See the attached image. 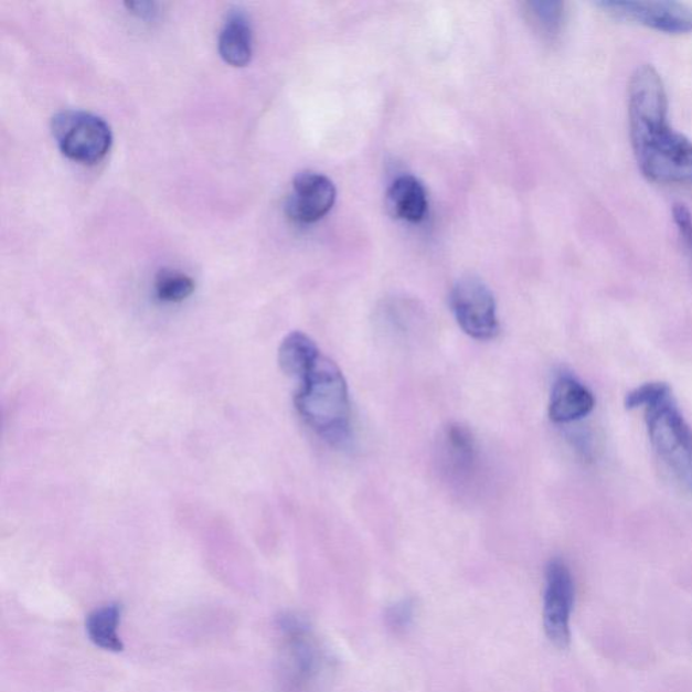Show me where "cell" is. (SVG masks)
Returning <instances> with one entry per match:
<instances>
[{
	"label": "cell",
	"mask_w": 692,
	"mask_h": 692,
	"mask_svg": "<svg viewBox=\"0 0 692 692\" xmlns=\"http://www.w3.org/2000/svg\"><path fill=\"white\" fill-rule=\"evenodd\" d=\"M595 398L585 384L573 375H560L553 384L550 417L556 424H571L587 417L594 411Z\"/></svg>",
	"instance_id": "obj_10"
},
{
	"label": "cell",
	"mask_w": 692,
	"mask_h": 692,
	"mask_svg": "<svg viewBox=\"0 0 692 692\" xmlns=\"http://www.w3.org/2000/svg\"><path fill=\"white\" fill-rule=\"evenodd\" d=\"M646 415L656 455L678 483L692 491V430L671 394L648 406Z\"/></svg>",
	"instance_id": "obj_3"
},
{
	"label": "cell",
	"mask_w": 692,
	"mask_h": 692,
	"mask_svg": "<svg viewBox=\"0 0 692 692\" xmlns=\"http://www.w3.org/2000/svg\"><path fill=\"white\" fill-rule=\"evenodd\" d=\"M450 307L462 332L475 340L496 339L499 333L496 298L483 280L466 276L450 292Z\"/></svg>",
	"instance_id": "obj_6"
},
{
	"label": "cell",
	"mask_w": 692,
	"mask_h": 692,
	"mask_svg": "<svg viewBox=\"0 0 692 692\" xmlns=\"http://www.w3.org/2000/svg\"><path fill=\"white\" fill-rule=\"evenodd\" d=\"M672 215L680 237L692 254V214L689 207L682 203H677L672 209Z\"/></svg>",
	"instance_id": "obj_20"
},
{
	"label": "cell",
	"mask_w": 692,
	"mask_h": 692,
	"mask_svg": "<svg viewBox=\"0 0 692 692\" xmlns=\"http://www.w3.org/2000/svg\"><path fill=\"white\" fill-rule=\"evenodd\" d=\"M219 50L224 62L232 67H245L254 54V39L248 18L241 11L227 17L221 30Z\"/></svg>",
	"instance_id": "obj_13"
},
{
	"label": "cell",
	"mask_w": 692,
	"mask_h": 692,
	"mask_svg": "<svg viewBox=\"0 0 692 692\" xmlns=\"http://www.w3.org/2000/svg\"><path fill=\"white\" fill-rule=\"evenodd\" d=\"M123 606L107 604L88 614L86 618V631L94 646L107 652H123L124 642L118 634Z\"/></svg>",
	"instance_id": "obj_15"
},
{
	"label": "cell",
	"mask_w": 692,
	"mask_h": 692,
	"mask_svg": "<svg viewBox=\"0 0 692 692\" xmlns=\"http://www.w3.org/2000/svg\"><path fill=\"white\" fill-rule=\"evenodd\" d=\"M575 604L573 573L562 558H553L545 571L544 629L556 648L564 649L571 641V616Z\"/></svg>",
	"instance_id": "obj_7"
},
{
	"label": "cell",
	"mask_w": 692,
	"mask_h": 692,
	"mask_svg": "<svg viewBox=\"0 0 692 692\" xmlns=\"http://www.w3.org/2000/svg\"><path fill=\"white\" fill-rule=\"evenodd\" d=\"M597 6L616 20L634 22L667 34L692 33V9L684 3L601 0Z\"/></svg>",
	"instance_id": "obj_8"
},
{
	"label": "cell",
	"mask_w": 692,
	"mask_h": 692,
	"mask_svg": "<svg viewBox=\"0 0 692 692\" xmlns=\"http://www.w3.org/2000/svg\"><path fill=\"white\" fill-rule=\"evenodd\" d=\"M155 288L162 302L179 304L195 291V281L179 270L162 269L156 278Z\"/></svg>",
	"instance_id": "obj_16"
},
{
	"label": "cell",
	"mask_w": 692,
	"mask_h": 692,
	"mask_svg": "<svg viewBox=\"0 0 692 692\" xmlns=\"http://www.w3.org/2000/svg\"><path fill=\"white\" fill-rule=\"evenodd\" d=\"M670 394L671 388L666 383H647L631 391V393L626 396L625 403L628 408H647Z\"/></svg>",
	"instance_id": "obj_18"
},
{
	"label": "cell",
	"mask_w": 692,
	"mask_h": 692,
	"mask_svg": "<svg viewBox=\"0 0 692 692\" xmlns=\"http://www.w3.org/2000/svg\"><path fill=\"white\" fill-rule=\"evenodd\" d=\"M278 629L281 639V670L288 690L310 691L327 663L315 631L304 618L291 613L279 617Z\"/></svg>",
	"instance_id": "obj_4"
},
{
	"label": "cell",
	"mask_w": 692,
	"mask_h": 692,
	"mask_svg": "<svg viewBox=\"0 0 692 692\" xmlns=\"http://www.w3.org/2000/svg\"><path fill=\"white\" fill-rule=\"evenodd\" d=\"M415 617V604L413 600H402L391 606L386 613V622L391 630L395 634L411 628Z\"/></svg>",
	"instance_id": "obj_19"
},
{
	"label": "cell",
	"mask_w": 692,
	"mask_h": 692,
	"mask_svg": "<svg viewBox=\"0 0 692 692\" xmlns=\"http://www.w3.org/2000/svg\"><path fill=\"white\" fill-rule=\"evenodd\" d=\"M532 14L547 34H556L562 26L564 4L558 2H534L529 4Z\"/></svg>",
	"instance_id": "obj_17"
},
{
	"label": "cell",
	"mask_w": 692,
	"mask_h": 692,
	"mask_svg": "<svg viewBox=\"0 0 692 692\" xmlns=\"http://www.w3.org/2000/svg\"><path fill=\"white\" fill-rule=\"evenodd\" d=\"M320 358L316 342L302 332H292L281 341L279 365L287 376L302 381Z\"/></svg>",
	"instance_id": "obj_14"
},
{
	"label": "cell",
	"mask_w": 692,
	"mask_h": 692,
	"mask_svg": "<svg viewBox=\"0 0 692 692\" xmlns=\"http://www.w3.org/2000/svg\"><path fill=\"white\" fill-rule=\"evenodd\" d=\"M52 134L64 156L86 166L104 160L113 143L106 120L86 111L58 113L52 119Z\"/></svg>",
	"instance_id": "obj_5"
},
{
	"label": "cell",
	"mask_w": 692,
	"mask_h": 692,
	"mask_svg": "<svg viewBox=\"0 0 692 692\" xmlns=\"http://www.w3.org/2000/svg\"><path fill=\"white\" fill-rule=\"evenodd\" d=\"M334 202L336 187L332 180L321 173L302 172L294 179L286 212L299 224H315L333 209Z\"/></svg>",
	"instance_id": "obj_9"
},
{
	"label": "cell",
	"mask_w": 692,
	"mask_h": 692,
	"mask_svg": "<svg viewBox=\"0 0 692 692\" xmlns=\"http://www.w3.org/2000/svg\"><path fill=\"white\" fill-rule=\"evenodd\" d=\"M628 117L637 164L660 184H692V142L668 123L663 79L651 64L630 77Z\"/></svg>",
	"instance_id": "obj_1"
},
{
	"label": "cell",
	"mask_w": 692,
	"mask_h": 692,
	"mask_svg": "<svg viewBox=\"0 0 692 692\" xmlns=\"http://www.w3.org/2000/svg\"><path fill=\"white\" fill-rule=\"evenodd\" d=\"M295 406L318 435L342 439L351 423V401L344 375L334 361L321 356L300 381Z\"/></svg>",
	"instance_id": "obj_2"
},
{
	"label": "cell",
	"mask_w": 692,
	"mask_h": 692,
	"mask_svg": "<svg viewBox=\"0 0 692 692\" xmlns=\"http://www.w3.org/2000/svg\"><path fill=\"white\" fill-rule=\"evenodd\" d=\"M387 206L395 219L413 224L423 221L427 212L424 184L411 174L396 179L387 192Z\"/></svg>",
	"instance_id": "obj_12"
},
{
	"label": "cell",
	"mask_w": 692,
	"mask_h": 692,
	"mask_svg": "<svg viewBox=\"0 0 692 692\" xmlns=\"http://www.w3.org/2000/svg\"><path fill=\"white\" fill-rule=\"evenodd\" d=\"M443 460L456 478H469L478 465V445L466 426L450 425L443 437Z\"/></svg>",
	"instance_id": "obj_11"
}]
</instances>
